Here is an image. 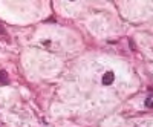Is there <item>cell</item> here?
I'll return each mask as SVG.
<instances>
[{"mask_svg": "<svg viewBox=\"0 0 153 127\" xmlns=\"http://www.w3.org/2000/svg\"><path fill=\"white\" fill-rule=\"evenodd\" d=\"M113 80H115L113 72H106V74L103 75V84H106V86L112 84V83H113Z\"/></svg>", "mask_w": 153, "mask_h": 127, "instance_id": "obj_1", "label": "cell"}, {"mask_svg": "<svg viewBox=\"0 0 153 127\" xmlns=\"http://www.w3.org/2000/svg\"><path fill=\"white\" fill-rule=\"evenodd\" d=\"M9 78H8V74L5 71H0V84H8Z\"/></svg>", "mask_w": 153, "mask_h": 127, "instance_id": "obj_2", "label": "cell"}, {"mask_svg": "<svg viewBox=\"0 0 153 127\" xmlns=\"http://www.w3.org/2000/svg\"><path fill=\"white\" fill-rule=\"evenodd\" d=\"M147 106H153V100H152V98L147 100Z\"/></svg>", "mask_w": 153, "mask_h": 127, "instance_id": "obj_3", "label": "cell"}, {"mask_svg": "<svg viewBox=\"0 0 153 127\" xmlns=\"http://www.w3.org/2000/svg\"><path fill=\"white\" fill-rule=\"evenodd\" d=\"M0 34H2V35H5V29H3V26H2V25H0Z\"/></svg>", "mask_w": 153, "mask_h": 127, "instance_id": "obj_4", "label": "cell"}]
</instances>
